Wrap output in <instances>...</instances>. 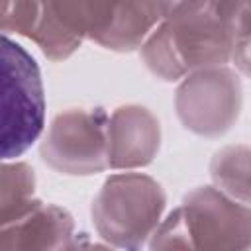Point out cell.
I'll list each match as a JSON object with an SVG mask.
<instances>
[{
  "label": "cell",
  "instance_id": "obj_1",
  "mask_svg": "<svg viewBox=\"0 0 251 251\" xmlns=\"http://www.w3.org/2000/svg\"><path fill=\"white\" fill-rule=\"evenodd\" d=\"M167 208L163 186L149 175L127 171L110 175L92 200L98 235L118 251H141Z\"/></svg>",
  "mask_w": 251,
  "mask_h": 251
},
{
  "label": "cell",
  "instance_id": "obj_2",
  "mask_svg": "<svg viewBox=\"0 0 251 251\" xmlns=\"http://www.w3.org/2000/svg\"><path fill=\"white\" fill-rule=\"evenodd\" d=\"M45 94L35 59L2 35V159L16 161L43 133Z\"/></svg>",
  "mask_w": 251,
  "mask_h": 251
},
{
  "label": "cell",
  "instance_id": "obj_3",
  "mask_svg": "<svg viewBox=\"0 0 251 251\" xmlns=\"http://www.w3.org/2000/svg\"><path fill=\"white\" fill-rule=\"evenodd\" d=\"M163 22L186 75L231 61L235 35L227 2H171Z\"/></svg>",
  "mask_w": 251,
  "mask_h": 251
},
{
  "label": "cell",
  "instance_id": "obj_4",
  "mask_svg": "<svg viewBox=\"0 0 251 251\" xmlns=\"http://www.w3.org/2000/svg\"><path fill=\"white\" fill-rule=\"evenodd\" d=\"M104 108H73L51 122L41 141V159L57 173L94 175L110 169Z\"/></svg>",
  "mask_w": 251,
  "mask_h": 251
},
{
  "label": "cell",
  "instance_id": "obj_5",
  "mask_svg": "<svg viewBox=\"0 0 251 251\" xmlns=\"http://www.w3.org/2000/svg\"><path fill=\"white\" fill-rule=\"evenodd\" d=\"M241 94V80L229 67L194 71L178 82L175 94L176 116L192 133L218 137L237 122Z\"/></svg>",
  "mask_w": 251,
  "mask_h": 251
},
{
  "label": "cell",
  "instance_id": "obj_6",
  "mask_svg": "<svg viewBox=\"0 0 251 251\" xmlns=\"http://www.w3.org/2000/svg\"><path fill=\"white\" fill-rule=\"evenodd\" d=\"M196 251H251V206L231 200L216 186H196L182 204Z\"/></svg>",
  "mask_w": 251,
  "mask_h": 251
},
{
  "label": "cell",
  "instance_id": "obj_7",
  "mask_svg": "<svg viewBox=\"0 0 251 251\" xmlns=\"http://www.w3.org/2000/svg\"><path fill=\"white\" fill-rule=\"evenodd\" d=\"M169 6L171 2H90L88 39L120 53L141 49Z\"/></svg>",
  "mask_w": 251,
  "mask_h": 251
},
{
  "label": "cell",
  "instance_id": "obj_8",
  "mask_svg": "<svg viewBox=\"0 0 251 251\" xmlns=\"http://www.w3.org/2000/svg\"><path fill=\"white\" fill-rule=\"evenodd\" d=\"M78 235L65 208L35 198L29 208L2 224V251H71Z\"/></svg>",
  "mask_w": 251,
  "mask_h": 251
},
{
  "label": "cell",
  "instance_id": "obj_9",
  "mask_svg": "<svg viewBox=\"0 0 251 251\" xmlns=\"http://www.w3.org/2000/svg\"><path fill=\"white\" fill-rule=\"evenodd\" d=\"M161 145V126L151 110L120 106L108 122V159L114 171H137L153 163Z\"/></svg>",
  "mask_w": 251,
  "mask_h": 251
},
{
  "label": "cell",
  "instance_id": "obj_10",
  "mask_svg": "<svg viewBox=\"0 0 251 251\" xmlns=\"http://www.w3.org/2000/svg\"><path fill=\"white\" fill-rule=\"evenodd\" d=\"M90 2H41L31 41L49 61L69 59L88 37Z\"/></svg>",
  "mask_w": 251,
  "mask_h": 251
},
{
  "label": "cell",
  "instance_id": "obj_11",
  "mask_svg": "<svg viewBox=\"0 0 251 251\" xmlns=\"http://www.w3.org/2000/svg\"><path fill=\"white\" fill-rule=\"evenodd\" d=\"M212 186L235 202L251 206V147L226 145L210 161Z\"/></svg>",
  "mask_w": 251,
  "mask_h": 251
},
{
  "label": "cell",
  "instance_id": "obj_12",
  "mask_svg": "<svg viewBox=\"0 0 251 251\" xmlns=\"http://www.w3.org/2000/svg\"><path fill=\"white\" fill-rule=\"evenodd\" d=\"M35 175L33 169L24 161H4L2 165V222L24 210L35 196Z\"/></svg>",
  "mask_w": 251,
  "mask_h": 251
},
{
  "label": "cell",
  "instance_id": "obj_13",
  "mask_svg": "<svg viewBox=\"0 0 251 251\" xmlns=\"http://www.w3.org/2000/svg\"><path fill=\"white\" fill-rule=\"evenodd\" d=\"M139 53H141L145 67L157 78L167 80V82H176V80H182L186 76V73H184V69H182L175 49H173V43L169 39V31H167L165 22H161L157 25V29L141 45Z\"/></svg>",
  "mask_w": 251,
  "mask_h": 251
},
{
  "label": "cell",
  "instance_id": "obj_14",
  "mask_svg": "<svg viewBox=\"0 0 251 251\" xmlns=\"http://www.w3.org/2000/svg\"><path fill=\"white\" fill-rule=\"evenodd\" d=\"M147 247L149 251H196L194 235L182 206L175 208L161 220Z\"/></svg>",
  "mask_w": 251,
  "mask_h": 251
},
{
  "label": "cell",
  "instance_id": "obj_15",
  "mask_svg": "<svg viewBox=\"0 0 251 251\" xmlns=\"http://www.w3.org/2000/svg\"><path fill=\"white\" fill-rule=\"evenodd\" d=\"M41 14V2H2L0 27L2 35L18 33L31 39Z\"/></svg>",
  "mask_w": 251,
  "mask_h": 251
},
{
  "label": "cell",
  "instance_id": "obj_16",
  "mask_svg": "<svg viewBox=\"0 0 251 251\" xmlns=\"http://www.w3.org/2000/svg\"><path fill=\"white\" fill-rule=\"evenodd\" d=\"M231 61L235 63V67H237L243 75L251 76V37H247V39L235 43Z\"/></svg>",
  "mask_w": 251,
  "mask_h": 251
},
{
  "label": "cell",
  "instance_id": "obj_17",
  "mask_svg": "<svg viewBox=\"0 0 251 251\" xmlns=\"http://www.w3.org/2000/svg\"><path fill=\"white\" fill-rule=\"evenodd\" d=\"M71 251H118V249H114L108 243H92L84 233H80Z\"/></svg>",
  "mask_w": 251,
  "mask_h": 251
}]
</instances>
